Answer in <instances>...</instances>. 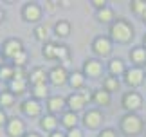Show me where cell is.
<instances>
[{
  "label": "cell",
  "instance_id": "obj_1",
  "mask_svg": "<svg viewBox=\"0 0 146 137\" xmlns=\"http://www.w3.org/2000/svg\"><path fill=\"white\" fill-rule=\"evenodd\" d=\"M110 36H112V40H115V42L126 43L133 38V29L126 20H117L110 25Z\"/></svg>",
  "mask_w": 146,
  "mask_h": 137
},
{
  "label": "cell",
  "instance_id": "obj_2",
  "mask_svg": "<svg viewBox=\"0 0 146 137\" xmlns=\"http://www.w3.org/2000/svg\"><path fill=\"white\" fill-rule=\"evenodd\" d=\"M121 130L126 135H137V134H141V130H143L141 117L135 116V114L128 112L126 116H123V119H121Z\"/></svg>",
  "mask_w": 146,
  "mask_h": 137
},
{
  "label": "cell",
  "instance_id": "obj_3",
  "mask_svg": "<svg viewBox=\"0 0 146 137\" xmlns=\"http://www.w3.org/2000/svg\"><path fill=\"white\" fill-rule=\"evenodd\" d=\"M125 81L130 85V87H139V85H143V81H144V70H141L139 67L128 68V70L125 72Z\"/></svg>",
  "mask_w": 146,
  "mask_h": 137
},
{
  "label": "cell",
  "instance_id": "obj_4",
  "mask_svg": "<svg viewBox=\"0 0 146 137\" xmlns=\"http://www.w3.org/2000/svg\"><path fill=\"white\" fill-rule=\"evenodd\" d=\"M141 105H143V99H141V96L137 92H128V94H125V98H123V106H125L130 114L139 110Z\"/></svg>",
  "mask_w": 146,
  "mask_h": 137
},
{
  "label": "cell",
  "instance_id": "obj_5",
  "mask_svg": "<svg viewBox=\"0 0 146 137\" xmlns=\"http://www.w3.org/2000/svg\"><path fill=\"white\" fill-rule=\"evenodd\" d=\"M22 15H24V18L27 22H38L42 18V7L35 2H29L24 5V9H22Z\"/></svg>",
  "mask_w": 146,
  "mask_h": 137
},
{
  "label": "cell",
  "instance_id": "obj_6",
  "mask_svg": "<svg viewBox=\"0 0 146 137\" xmlns=\"http://www.w3.org/2000/svg\"><path fill=\"white\" fill-rule=\"evenodd\" d=\"M2 51H4V56H5V58H11V60H13L15 56L20 53V51H24V47H22V42H20V40L9 38V40H5Z\"/></svg>",
  "mask_w": 146,
  "mask_h": 137
},
{
  "label": "cell",
  "instance_id": "obj_7",
  "mask_svg": "<svg viewBox=\"0 0 146 137\" xmlns=\"http://www.w3.org/2000/svg\"><path fill=\"white\" fill-rule=\"evenodd\" d=\"M7 134H9V137H24V134H25L24 121L18 119V117L9 119V123H7Z\"/></svg>",
  "mask_w": 146,
  "mask_h": 137
},
{
  "label": "cell",
  "instance_id": "obj_8",
  "mask_svg": "<svg viewBox=\"0 0 146 137\" xmlns=\"http://www.w3.org/2000/svg\"><path fill=\"white\" fill-rule=\"evenodd\" d=\"M92 47H94V51H96L98 54H101V56H108L110 51H112V42H110L106 36H98L96 40H94Z\"/></svg>",
  "mask_w": 146,
  "mask_h": 137
},
{
  "label": "cell",
  "instance_id": "obj_9",
  "mask_svg": "<svg viewBox=\"0 0 146 137\" xmlns=\"http://www.w3.org/2000/svg\"><path fill=\"white\" fill-rule=\"evenodd\" d=\"M101 72H103V65H101V61H98V60H87L85 65H83V74H85V76L98 78Z\"/></svg>",
  "mask_w": 146,
  "mask_h": 137
},
{
  "label": "cell",
  "instance_id": "obj_10",
  "mask_svg": "<svg viewBox=\"0 0 146 137\" xmlns=\"http://www.w3.org/2000/svg\"><path fill=\"white\" fill-rule=\"evenodd\" d=\"M101 121H103V116H101L99 110H88L85 116H83V123H85L87 128H98Z\"/></svg>",
  "mask_w": 146,
  "mask_h": 137
},
{
  "label": "cell",
  "instance_id": "obj_11",
  "mask_svg": "<svg viewBox=\"0 0 146 137\" xmlns=\"http://www.w3.org/2000/svg\"><path fill=\"white\" fill-rule=\"evenodd\" d=\"M49 79H50V83H54V85H63L67 79H69V76H67L65 68L58 65V67H54V68L49 70Z\"/></svg>",
  "mask_w": 146,
  "mask_h": 137
},
{
  "label": "cell",
  "instance_id": "obj_12",
  "mask_svg": "<svg viewBox=\"0 0 146 137\" xmlns=\"http://www.w3.org/2000/svg\"><path fill=\"white\" fill-rule=\"evenodd\" d=\"M47 78H49V72H45V68H42V67L33 68V72L29 74V79H31L33 87H35V85H45Z\"/></svg>",
  "mask_w": 146,
  "mask_h": 137
},
{
  "label": "cell",
  "instance_id": "obj_13",
  "mask_svg": "<svg viewBox=\"0 0 146 137\" xmlns=\"http://www.w3.org/2000/svg\"><path fill=\"white\" fill-rule=\"evenodd\" d=\"M67 106L70 108V112H78V110H81L83 106H85V99L81 98V94L80 92H76V94H70L69 98H67Z\"/></svg>",
  "mask_w": 146,
  "mask_h": 137
},
{
  "label": "cell",
  "instance_id": "obj_14",
  "mask_svg": "<svg viewBox=\"0 0 146 137\" xmlns=\"http://www.w3.org/2000/svg\"><path fill=\"white\" fill-rule=\"evenodd\" d=\"M40 110H42V108H40V105H38L36 99H27V101L22 103V112H24L25 116H29V117L38 116Z\"/></svg>",
  "mask_w": 146,
  "mask_h": 137
},
{
  "label": "cell",
  "instance_id": "obj_15",
  "mask_svg": "<svg viewBox=\"0 0 146 137\" xmlns=\"http://www.w3.org/2000/svg\"><path fill=\"white\" fill-rule=\"evenodd\" d=\"M65 105H67V99L60 98V96H52V98H49V101H47V108H49L50 114H58V112H61Z\"/></svg>",
  "mask_w": 146,
  "mask_h": 137
},
{
  "label": "cell",
  "instance_id": "obj_16",
  "mask_svg": "<svg viewBox=\"0 0 146 137\" xmlns=\"http://www.w3.org/2000/svg\"><path fill=\"white\" fill-rule=\"evenodd\" d=\"M130 60L135 65H146V49L144 47H135L130 51Z\"/></svg>",
  "mask_w": 146,
  "mask_h": 137
},
{
  "label": "cell",
  "instance_id": "obj_17",
  "mask_svg": "<svg viewBox=\"0 0 146 137\" xmlns=\"http://www.w3.org/2000/svg\"><path fill=\"white\" fill-rule=\"evenodd\" d=\"M40 126L43 130H47V132H56V126H58V119H56L52 114H49V116H43L42 121H40Z\"/></svg>",
  "mask_w": 146,
  "mask_h": 137
},
{
  "label": "cell",
  "instance_id": "obj_18",
  "mask_svg": "<svg viewBox=\"0 0 146 137\" xmlns=\"http://www.w3.org/2000/svg\"><path fill=\"white\" fill-rule=\"evenodd\" d=\"M27 88V79H11L9 81V90L13 94H22Z\"/></svg>",
  "mask_w": 146,
  "mask_h": 137
},
{
  "label": "cell",
  "instance_id": "obj_19",
  "mask_svg": "<svg viewBox=\"0 0 146 137\" xmlns=\"http://www.w3.org/2000/svg\"><path fill=\"white\" fill-rule=\"evenodd\" d=\"M108 68H110L112 76H119V74H125V72H126L125 63H123V60H119V58L112 60V61H110V65H108Z\"/></svg>",
  "mask_w": 146,
  "mask_h": 137
},
{
  "label": "cell",
  "instance_id": "obj_20",
  "mask_svg": "<svg viewBox=\"0 0 146 137\" xmlns=\"http://www.w3.org/2000/svg\"><path fill=\"white\" fill-rule=\"evenodd\" d=\"M54 31H56L58 36L65 38V36H69V33H70V24H69V22H65V20H60V22H56Z\"/></svg>",
  "mask_w": 146,
  "mask_h": 137
},
{
  "label": "cell",
  "instance_id": "obj_21",
  "mask_svg": "<svg viewBox=\"0 0 146 137\" xmlns=\"http://www.w3.org/2000/svg\"><path fill=\"white\" fill-rule=\"evenodd\" d=\"M61 123H63V124H65V126L69 128V130H70V128H76L78 116H76L74 112H70V110H69V112H65L63 116H61Z\"/></svg>",
  "mask_w": 146,
  "mask_h": 137
},
{
  "label": "cell",
  "instance_id": "obj_22",
  "mask_svg": "<svg viewBox=\"0 0 146 137\" xmlns=\"http://www.w3.org/2000/svg\"><path fill=\"white\" fill-rule=\"evenodd\" d=\"M94 101H96L98 105L108 106L110 105V92H106V90H96V94H94Z\"/></svg>",
  "mask_w": 146,
  "mask_h": 137
},
{
  "label": "cell",
  "instance_id": "obj_23",
  "mask_svg": "<svg viewBox=\"0 0 146 137\" xmlns=\"http://www.w3.org/2000/svg\"><path fill=\"white\" fill-rule=\"evenodd\" d=\"M69 83H70L72 88H81L83 83H85V76H83L81 72H74V74L69 76Z\"/></svg>",
  "mask_w": 146,
  "mask_h": 137
},
{
  "label": "cell",
  "instance_id": "obj_24",
  "mask_svg": "<svg viewBox=\"0 0 146 137\" xmlns=\"http://www.w3.org/2000/svg\"><path fill=\"white\" fill-rule=\"evenodd\" d=\"M98 20H99V22H103V24H110V22L114 20V11H112L110 7L101 9L99 13H98Z\"/></svg>",
  "mask_w": 146,
  "mask_h": 137
},
{
  "label": "cell",
  "instance_id": "obj_25",
  "mask_svg": "<svg viewBox=\"0 0 146 137\" xmlns=\"http://www.w3.org/2000/svg\"><path fill=\"white\" fill-rule=\"evenodd\" d=\"M103 85H105V90H106V92H112V90H117V88H119V81H117V78H115V76H108V78H105Z\"/></svg>",
  "mask_w": 146,
  "mask_h": 137
},
{
  "label": "cell",
  "instance_id": "obj_26",
  "mask_svg": "<svg viewBox=\"0 0 146 137\" xmlns=\"http://www.w3.org/2000/svg\"><path fill=\"white\" fill-rule=\"evenodd\" d=\"M15 103V94L13 92H2L0 94V105L2 106H11Z\"/></svg>",
  "mask_w": 146,
  "mask_h": 137
},
{
  "label": "cell",
  "instance_id": "obj_27",
  "mask_svg": "<svg viewBox=\"0 0 146 137\" xmlns=\"http://www.w3.org/2000/svg\"><path fill=\"white\" fill-rule=\"evenodd\" d=\"M13 78H15V68L13 67L4 65L2 68H0V79H7V81H11Z\"/></svg>",
  "mask_w": 146,
  "mask_h": 137
},
{
  "label": "cell",
  "instance_id": "obj_28",
  "mask_svg": "<svg viewBox=\"0 0 146 137\" xmlns=\"http://www.w3.org/2000/svg\"><path fill=\"white\" fill-rule=\"evenodd\" d=\"M47 85H35L33 87V94H35V98H45L47 96Z\"/></svg>",
  "mask_w": 146,
  "mask_h": 137
},
{
  "label": "cell",
  "instance_id": "obj_29",
  "mask_svg": "<svg viewBox=\"0 0 146 137\" xmlns=\"http://www.w3.org/2000/svg\"><path fill=\"white\" fill-rule=\"evenodd\" d=\"M13 61H15V67H24L25 61H27V53L25 51H20V53L13 58Z\"/></svg>",
  "mask_w": 146,
  "mask_h": 137
},
{
  "label": "cell",
  "instance_id": "obj_30",
  "mask_svg": "<svg viewBox=\"0 0 146 137\" xmlns=\"http://www.w3.org/2000/svg\"><path fill=\"white\" fill-rule=\"evenodd\" d=\"M43 56L49 60H54L56 58V43H47L45 49H43Z\"/></svg>",
  "mask_w": 146,
  "mask_h": 137
},
{
  "label": "cell",
  "instance_id": "obj_31",
  "mask_svg": "<svg viewBox=\"0 0 146 137\" xmlns=\"http://www.w3.org/2000/svg\"><path fill=\"white\" fill-rule=\"evenodd\" d=\"M130 7L135 11V13H141V15H143L144 11H146V2H143V0H133Z\"/></svg>",
  "mask_w": 146,
  "mask_h": 137
},
{
  "label": "cell",
  "instance_id": "obj_32",
  "mask_svg": "<svg viewBox=\"0 0 146 137\" xmlns=\"http://www.w3.org/2000/svg\"><path fill=\"white\" fill-rule=\"evenodd\" d=\"M35 36L40 40V42H43V40L47 38V27L45 25H38L36 29H35Z\"/></svg>",
  "mask_w": 146,
  "mask_h": 137
},
{
  "label": "cell",
  "instance_id": "obj_33",
  "mask_svg": "<svg viewBox=\"0 0 146 137\" xmlns=\"http://www.w3.org/2000/svg\"><path fill=\"white\" fill-rule=\"evenodd\" d=\"M99 137H117V132L114 128H105L103 132L99 134Z\"/></svg>",
  "mask_w": 146,
  "mask_h": 137
},
{
  "label": "cell",
  "instance_id": "obj_34",
  "mask_svg": "<svg viewBox=\"0 0 146 137\" xmlns=\"http://www.w3.org/2000/svg\"><path fill=\"white\" fill-rule=\"evenodd\" d=\"M67 137H83V134H81L80 128H70L69 134H67Z\"/></svg>",
  "mask_w": 146,
  "mask_h": 137
},
{
  "label": "cell",
  "instance_id": "obj_35",
  "mask_svg": "<svg viewBox=\"0 0 146 137\" xmlns=\"http://www.w3.org/2000/svg\"><path fill=\"white\" fill-rule=\"evenodd\" d=\"M90 4L94 5V7H98L99 11H101V9H105V7H106V5H105V4H106V2H105V0H92V2H90Z\"/></svg>",
  "mask_w": 146,
  "mask_h": 137
},
{
  "label": "cell",
  "instance_id": "obj_36",
  "mask_svg": "<svg viewBox=\"0 0 146 137\" xmlns=\"http://www.w3.org/2000/svg\"><path fill=\"white\" fill-rule=\"evenodd\" d=\"M80 94H81V98L85 99V103L92 99V96H90V92H88V90H80Z\"/></svg>",
  "mask_w": 146,
  "mask_h": 137
},
{
  "label": "cell",
  "instance_id": "obj_37",
  "mask_svg": "<svg viewBox=\"0 0 146 137\" xmlns=\"http://www.w3.org/2000/svg\"><path fill=\"white\" fill-rule=\"evenodd\" d=\"M5 119H7V116H5V112L2 110V108H0V126H2V124L5 123Z\"/></svg>",
  "mask_w": 146,
  "mask_h": 137
},
{
  "label": "cell",
  "instance_id": "obj_38",
  "mask_svg": "<svg viewBox=\"0 0 146 137\" xmlns=\"http://www.w3.org/2000/svg\"><path fill=\"white\" fill-rule=\"evenodd\" d=\"M45 4H47L49 11H54V4H56V2H45Z\"/></svg>",
  "mask_w": 146,
  "mask_h": 137
},
{
  "label": "cell",
  "instance_id": "obj_39",
  "mask_svg": "<svg viewBox=\"0 0 146 137\" xmlns=\"http://www.w3.org/2000/svg\"><path fill=\"white\" fill-rule=\"evenodd\" d=\"M50 137H63V134H60V132H52V134H50Z\"/></svg>",
  "mask_w": 146,
  "mask_h": 137
},
{
  "label": "cell",
  "instance_id": "obj_40",
  "mask_svg": "<svg viewBox=\"0 0 146 137\" xmlns=\"http://www.w3.org/2000/svg\"><path fill=\"white\" fill-rule=\"evenodd\" d=\"M24 137H40V135H38V134H35V132H31V134H25Z\"/></svg>",
  "mask_w": 146,
  "mask_h": 137
},
{
  "label": "cell",
  "instance_id": "obj_41",
  "mask_svg": "<svg viewBox=\"0 0 146 137\" xmlns=\"http://www.w3.org/2000/svg\"><path fill=\"white\" fill-rule=\"evenodd\" d=\"M4 67V58H2V54H0V68Z\"/></svg>",
  "mask_w": 146,
  "mask_h": 137
},
{
  "label": "cell",
  "instance_id": "obj_42",
  "mask_svg": "<svg viewBox=\"0 0 146 137\" xmlns=\"http://www.w3.org/2000/svg\"><path fill=\"white\" fill-rule=\"evenodd\" d=\"M2 18H4V11L0 9V20H2Z\"/></svg>",
  "mask_w": 146,
  "mask_h": 137
},
{
  "label": "cell",
  "instance_id": "obj_43",
  "mask_svg": "<svg viewBox=\"0 0 146 137\" xmlns=\"http://www.w3.org/2000/svg\"><path fill=\"white\" fill-rule=\"evenodd\" d=\"M143 20H144V24H146V11L143 13Z\"/></svg>",
  "mask_w": 146,
  "mask_h": 137
},
{
  "label": "cell",
  "instance_id": "obj_44",
  "mask_svg": "<svg viewBox=\"0 0 146 137\" xmlns=\"http://www.w3.org/2000/svg\"><path fill=\"white\" fill-rule=\"evenodd\" d=\"M144 47H146V34H144Z\"/></svg>",
  "mask_w": 146,
  "mask_h": 137
},
{
  "label": "cell",
  "instance_id": "obj_45",
  "mask_svg": "<svg viewBox=\"0 0 146 137\" xmlns=\"http://www.w3.org/2000/svg\"><path fill=\"white\" fill-rule=\"evenodd\" d=\"M144 74H146V67H144Z\"/></svg>",
  "mask_w": 146,
  "mask_h": 137
}]
</instances>
